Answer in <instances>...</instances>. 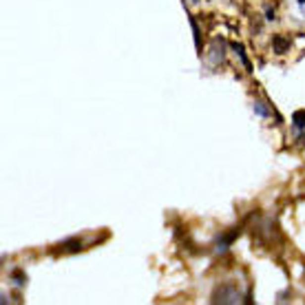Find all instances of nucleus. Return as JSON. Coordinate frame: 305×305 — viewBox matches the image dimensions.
<instances>
[{
    "instance_id": "nucleus-1",
    "label": "nucleus",
    "mask_w": 305,
    "mask_h": 305,
    "mask_svg": "<svg viewBox=\"0 0 305 305\" xmlns=\"http://www.w3.org/2000/svg\"><path fill=\"white\" fill-rule=\"evenodd\" d=\"M214 303H237L239 301V292H232L228 285H223V288H219L217 292H214Z\"/></svg>"
},
{
    "instance_id": "nucleus-2",
    "label": "nucleus",
    "mask_w": 305,
    "mask_h": 305,
    "mask_svg": "<svg viewBox=\"0 0 305 305\" xmlns=\"http://www.w3.org/2000/svg\"><path fill=\"white\" fill-rule=\"evenodd\" d=\"M237 235H239V230H232L230 235H226V237H223V239H219V241H217V250H219V252L228 250V246L232 244V239H235Z\"/></svg>"
},
{
    "instance_id": "nucleus-3",
    "label": "nucleus",
    "mask_w": 305,
    "mask_h": 305,
    "mask_svg": "<svg viewBox=\"0 0 305 305\" xmlns=\"http://www.w3.org/2000/svg\"><path fill=\"white\" fill-rule=\"evenodd\" d=\"M288 49H290V40H285V38L276 36V38H274V51H276V53H285Z\"/></svg>"
},
{
    "instance_id": "nucleus-4",
    "label": "nucleus",
    "mask_w": 305,
    "mask_h": 305,
    "mask_svg": "<svg viewBox=\"0 0 305 305\" xmlns=\"http://www.w3.org/2000/svg\"><path fill=\"white\" fill-rule=\"evenodd\" d=\"M292 124L297 128H305V111H297L292 115Z\"/></svg>"
},
{
    "instance_id": "nucleus-5",
    "label": "nucleus",
    "mask_w": 305,
    "mask_h": 305,
    "mask_svg": "<svg viewBox=\"0 0 305 305\" xmlns=\"http://www.w3.org/2000/svg\"><path fill=\"white\" fill-rule=\"evenodd\" d=\"M232 49H235V51H237V55H239V58H241V62H244V64H246V69H248V71H250V62H248V58H246V53H244V47H241V45H232Z\"/></svg>"
},
{
    "instance_id": "nucleus-6",
    "label": "nucleus",
    "mask_w": 305,
    "mask_h": 305,
    "mask_svg": "<svg viewBox=\"0 0 305 305\" xmlns=\"http://www.w3.org/2000/svg\"><path fill=\"white\" fill-rule=\"evenodd\" d=\"M190 27H193V33H195V45L199 47V29H197V20L190 16Z\"/></svg>"
},
{
    "instance_id": "nucleus-7",
    "label": "nucleus",
    "mask_w": 305,
    "mask_h": 305,
    "mask_svg": "<svg viewBox=\"0 0 305 305\" xmlns=\"http://www.w3.org/2000/svg\"><path fill=\"white\" fill-rule=\"evenodd\" d=\"M254 111L259 113V115H263V117H268V115H270V111H268V108H265L261 102H254Z\"/></svg>"
},
{
    "instance_id": "nucleus-8",
    "label": "nucleus",
    "mask_w": 305,
    "mask_h": 305,
    "mask_svg": "<svg viewBox=\"0 0 305 305\" xmlns=\"http://www.w3.org/2000/svg\"><path fill=\"white\" fill-rule=\"evenodd\" d=\"M25 276H22L20 272H16V274H13V283H16V285H22V283H25Z\"/></svg>"
},
{
    "instance_id": "nucleus-9",
    "label": "nucleus",
    "mask_w": 305,
    "mask_h": 305,
    "mask_svg": "<svg viewBox=\"0 0 305 305\" xmlns=\"http://www.w3.org/2000/svg\"><path fill=\"white\" fill-rule=\"evenodd\" d=\"M297 4H299V9H301V13L305 16V0H297Z\"/></svg>"
},
{
    "instance_id": "nucleus-10",
    "label": "nucleus",
    "mask_w": 305,
    "mask_h": 305,
    "mask_svg": "<svg viewBox=\"0 0 305 305\" xmlns=\"http://www.w3.org/2000/svg\"><path fill=\"white\" fill-rule=\"evenodd\" d=\"M193 2H197V0H193Z\"/></svg>"
}]
</instances>
